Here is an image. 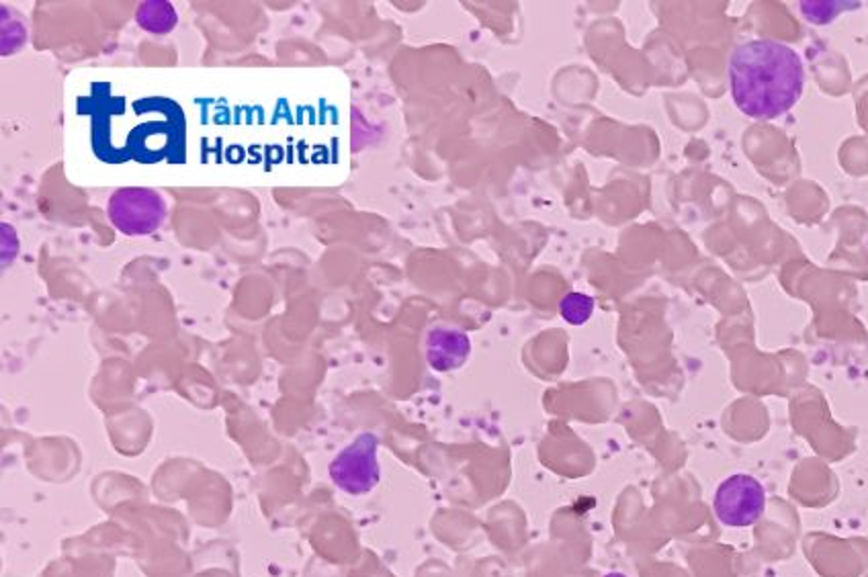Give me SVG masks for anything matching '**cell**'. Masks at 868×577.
Wrapping results in <instances>:
<instances>
[{
  "label": "cell",
  "mask_w": 868,
  "mask_h": 577,
  "mask_svg": "<svg viewBox=\"0 0 868 577\" xmlns=\"http://www.w3.org/2000/svg\"><path fill=\"white\" fill-rule=\"evenodd\" d=\"M729 86L744 116L776 119L801 99L805 67L799 53L781 41H744L729 58Z\"/></svg>",
  "instance_id": "obj_1"
},
{
  "label": "cell",
  "mask_w": 868,
  "mask_h": 577,
  "mask_svg": "<svg viewBox=\"0 0 868 577\" xmlns=\"http://www.w3.org/2000/svg\"><path fill=\"white\" fill-rule=\"evenodd\" d=\"M379 438L373 432H362L330 462V479L348 495L373 492L381 481Z\"/></svg>",
  "instance_id": "obj_2"
},
{
  "label": "cell",
  "mask_w": 868,
  "mask_h": 577,
  "mask_svg": "<svg viewBox=\"0 0 868 577\" xmlns=\"http://www.w3.org/2000/svg\"><path fill=\"white\" fill-rule=\"evenodd\" d=\"M107 215L117 230L126 236H147L158 230L168 215V205L160 193L152 189L128 187L115 191Z\"/></svg>",
  "instance_id": "obj_3"
},
{
  "label": "cell",
  "mask_w": 868,
  "mask_h": 577,
  "mask_svg": "<svg viewBox=\"0 0 868 577\" xmlns=\"http://www.w3.org/2000/svg\"><path fill=\"white\" fill-rule=\"evenodd\" d=\"M766 510L764 485L748 473L723 479L713 497V512L721 525L729 528L753 527Z\"/></svg>",
  "instance_id": "obj_4"
},
{
  "label": "cell",
  "mask_w": 868,
  "mask_h": 577,
  "mask_svg": "<svg viewBox=\"0 0 868 577\" xmlns=\"http://www.w3.org/2000/svg\"><path fill=\"white\" fill-rule=\"evenodd\" d=\"M472 354L469 336L453 326H437L426 338V361L437 373H451L467 363Z\"/></svg>",
  "instance_id": "obj_5"
},
{
  "label": "cell",
  "mask_w": 868,
  "mask_h": 577,
  "mask_svg": "<svg viewBox=\"0 0 868 577\" xmlns=\"http://www.w3.org/2000/svg\"><path fill=\"white\" fill-rule=\"evenodd\" d=\"M138 25L152 35H168L179 23V15L168 0H146L138 7Z\"/></svg>",
  "instance_id": "obj_6"
},
{
  "label": "cell",
  "mask_w": 868,
  "mask_h": 577,
  "mask_svg": "<svg viewBox=\"0 0 868 577\" xmlns=\"http://www.w3.org/2000/svg\"><path fill=\"white\" fill-rule=\"evenodd\" d=\"M559 314L572 326H584L594 315V299L582 291H572L559 301Z\"/></svg>",
  "instance_id": "obj_7"
},
{
  "label": "cell",
  "mask_w": 868,
  "mask_h": 577,
  "mask_svg": "<svg viewBox=\"0 0 868 577\" xmlns=\"http://www.w3.org/2000/svg\"><path fill=\"white\" fill-rule=\"evenodd\" d=\"M858 7H860V2H848V0H844V2L842 0H837V2L835 0H828V2H809V0H805V2H801V13L816 25H828L840 13L851 11V9H858Z\"/></svg>",
  "instance_id": "obj_8"
},
{
  "label": "cell",
  "mask_w": 868,
  "mask_h": 577,
  "mask_svg": "<svg viewBox=\"0 0 868 577\" xmlns=\"http://www.w3.org/2000/svg\"><path fill=\"white\" fill-rule=\"evenodd\" d=\"M23 44H25L23 25L9 21V9L2 7V41H0L2 56H11L13 51L21 50Z\"/></svg>",
  "instance_id": "obj_9"
},
{
  "label": "cell",
  "mask_w": 868,
  "mask_h": 577,
  "mask_svg": "<svg viewBox=\"0 0 868 577\" xmlns=\"http://www.w3.org/2000/svg\"><path fill=\"white\" fill-rule=\"evenodd\" d=\"M605 577H627V576H625V574H621V572H610V574H606Z\"/></svg>",
  "instance_id": "obj_10"
}]
</instances>
